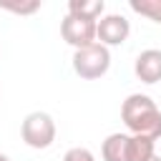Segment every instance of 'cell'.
I'll use <instances>...</instances> for the list:
<instances>
[{
	"label": "cell",
	"mask_w": 161,
	"mask_h": 161,
	"mask_svg": "<svg viewBox=\"0 0 161 161\" xmlns=\"http://www.w3.org/2000/svg\"><path fill=\"white\" fill-rule=\"evenodd\" d=\"M121 121L131 131V136H146L158 141L161 138V111L156 101L146 93H131L121 106Z\"/></svg>",
	"instance_id": "6da1fadb"
},
{
	"label": "cell",
	"mask_w": 161,
	"mask_h": 161,
	"mask_svg": "<svg viewBox=\"0 0 161 161\" xmlns=\"http://www.w3.org/2000/svg\"><path fill=\"white\" fill-rule=\"evenodd\" d=\"M108 68H111V53L101 43H91L73 53V70L83 80H96V78L106 75Z\"/></svg>",
	"instance_id": "7a4b0ae2"
},
{
	"label": "cell",
	"mask_w": 161,
	"mask_h": 161,
	"mask_svg": "<svg viewBox=\"0 0 161 161\" xmlns=\"http://www.w3.org/2000/svg\"><path fill=\"white\" fill-rule=\"evenodd\" d=\"M20 136H23L25 146L38 148V151L53 146V141H55V121H53V116L45 113V111H33V113H28V116L23 118Z\"/></svg>",
	"instance_id": "3957f363"
},
{
	"label": "cell",
	"mask_w": 161,
	"mask_h": 161,
	"mask_svg": "<svg viewBox=\"0 0 161 161\" xmlns=\"http://www.w3.org/2000/svg\"><path fill=\"white\" fill-rule=\"evenodd\" d=\"M131 35V23L118 15V13H108L101 15L96 23V43L111 48V45H123Z\"/></svg>",
	"instance_id": "277c9868"
},
{
	"label": "cell",
	"mask_w": 161,
	"mask_h": 161,
	"mask_svg": "<svg viewBox=\"0 0 161 161\" xmlns=\"http://www.w3.org/2000/svg\"><path fill=\"white\" fill-rule=\"evenodd\" d=\"M60 35L68 45H73L75 50L96 43V20H86V18H75V15H65L60 23Z\"/></svg>",
	"instance_id": "5b68a950"
},
{
	"label": "cell",
	"mask_w": 161,
	"mask_h": 161,
	"mask_svg": "<svg viewBox=\"0 0 161 161\" xmlns=\"http://www.w3.org/2000/svg\"><path fill=\"white\" fill-rule=\"evenodd\" d=\"M133 73L141 83H158L161 80V50L158 48H146L136 55V63H133Z\"/></svg>",
	"instance_id": "8992f818"
},
{
	"label": "cell",
	"mask_w": 161,
	"mask_h": 161,
	"mask_svg": "<svg viewBox=\"0 0 161 161\" xmlns=\"http://www.w3.org/2000/svg\"><path fill=\"white\" fill-rule=\"evenodd\" d=\"M103 161H131V136L128 133H111L101 143Z\"/></svg>",
	"instance_id": "52a82bcc"
},
{
	"label": "cell",
	"mask_w": 161,
	"mask_h": 161,
	"mask_svg": "<svg viewBox=\"0 0 161 161\" xmlns=\"http://www.w3.org/2000/svg\"><path fill=\"white\" fill-rule=\"evenodd\" d=\"M106 5L103 0H70L68 3V15H75V18H86V20H96L103 15Z\"/></svg>",
	"instance_id": "ba28073f"
},
{
	"label": "cell",
	"mask_w": 161,
	"mask_h": 161,
	"mask_svg": "<svg viewBox=\"0 0 161 161\" xmlns=\"http://www.w3.org/2000/svg\"><path fill=\"white\" fill-rule=\"evenodd\" d=\"M156 153V141L146 136H131V161H148Z\"/></svg>",
	"instance_id": "9c48e42d"
},
{
	"label": "cell",
	"mask_w": 161,
	"mask_h": 161,
	"mask_svg": "<svg viewBox=\"0 0 161 161\" xmlns=\"http://www.w3.org/2000/svg\"><path fill=\"white\" fill-rule=\"evenodd\" d=\"M131 10L153 23H161V0H131Z\"/></svg>",
	"instance_id": "30bf717a"
},
{
	"label": "cell",
	"mask_w": 161,
	"mask_h": 161,
	"mask_svg": "<svg viewBox=\"0 0 161 161\" xmlns=\"http://www.w3.org/2000/svg\"><path fill=\"white\" fill-rule=\"evenodd\" d=\"M3 10H10L15 15H33L40 10V0H25V3H0Z\"/></svg>",
	"instance_id": "8fae6325"
},
{
	"label": "cell",
	"mask_w": 161,
	"mask_h": 161,
	"mask_svg": "<svg viewBox=\"0 0 161 161\" xmlns=\"http://www.w3.org/2000/svg\"><path fill=\"white\" fill-rule=\"evenodd\" d=\"M63 161H96V156H93L88 148H83V146H73V148L65 151Z\"/></svg>",
	"instance_id": "7c38bea8"
},
{
	"label": "cell",
	"mask_w": 161,
	"mask_h": 161,
	"mask_svg": "<svg viewBox=\"0 0 161 161\" xmlns=\"http://www.w3.org/2000/svg\"><path fill=\"white\" fill-rule=\"evenodd\" d=\"M148 161H161V156H156V153H153V156H151Z\"/></svg>",
	"instance_id": "4fadbf2b"
},
{
	"label": "cell",
	"mask_w": 161,
	"mask_h": 161,
	"mask_svg": "<svg viewBox=\"0 0 161 161\" xmlns=\"http://www.w3.org/2000/svg\"><path fill=\"white\" fill-rule=\"evenodd\" d=\"M0 161H10V158H8V156H5V153H0Z\"/></svg>",
	"instance_id": "5bb4252c"
}]
</instances>
